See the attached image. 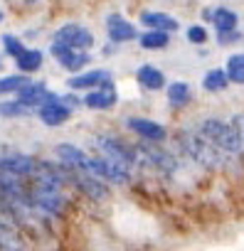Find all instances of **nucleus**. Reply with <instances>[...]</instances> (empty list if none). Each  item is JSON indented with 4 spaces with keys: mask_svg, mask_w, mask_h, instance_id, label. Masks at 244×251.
<instances>
[{
    "mask_svg": "<svg viewBox=\"0 0 244 251\" xmlns=\"http://www.w3.org/2000/svg\"><path fill=\"white\" fill-rule=\"evenodd\" d=\"M138 25L143 30H161V32H170V35H175L180 30V20L163 10H141Z\"/></svg>",
    "mask_w": 244,
    "mask_h": 251,
    "instance_id": "obj_13",
    "label": "nucleus"
},
{
    "mask_svg": "<svg viewBox=\"0 0 244 251\" xmlns=\"http://www.w3.org/2000/svg\"><path fill=\"white\" fill-rule=\"evenodd\" d=\"M126 128L138 141H143V143H158V146H163L170 138L165 123H161L156 118H148V116H129L126 118Z\"/></svg>",
    "mask_w": 244,
    "mask_h": 251,
    "instance_id": "obj_5",
    "label": "nucleus"
},
{
    "mask_svg": "<svg viewBox=\"0 0 244 251\" xmlns=\"http://www.w3.org/2000/svg\"><path fill=\"white\" fill-rule=\"evenodd\" d=\"M185 40L192 45V47H205L210 42V30L205 23H192L185 27Z\"/></svg>",
    "mask_w": 244,
    "mask_h": 251,
    "instance_id": "obj_22",
    "label": "nucleus"
},
{
    "mask_svg": "<svg viewBox=\"0 0 244 251\" xmlns=\"http://www.w3.org/2000/svg\"><path fill=\"white\" fill-rule=\"evenodd\" d=\"M202 23L210 25L215 32H229L242 27V18L232 5H205L202 8Z\"/></svg>",
    "mask_w": 244,
    "mask_h": 251,
    "instance_id": "obj_7",
    "label": "nucleus"
},
{
    "mask_svg": "<svg viewBox=\"0 0 244 251\" xmlns=\"http://www.w3.org/2000/svg\"><path fill=\"white\" fill-rule=\"evenodd\" d=\"M229 86L232 84H229V76H227L224 67H212L202 74V91H207V94H222Z\"/></svg>",
    "mask_w": 244,
    "mask_h": 251,
    "instance_id": "obj_20",
    "label": "nucleus"
},
{
    "mask_svg": "<svg viewBox=\"0 0 244 251\" xmlns=\"http://www.w3.org/2000/svg\"><path fill=\"white\" fill-rule=\"evenodd\" d=\"M72 185H74L79 192H84L89 200H94V202H106V200L111 197L108 182L99 180L96 175H91V173H86V170H72Z\"/></svg>",
    "mask_w": 244,
    "mask_h": 251,
    "instance_id": "obj_9",
    "label": "nucleus"
},
{
    "mask_svg": "<svg viewBox=\"0 0 244 251\" xmlns=\"http://www.w3.org/2000/svg\"><path fill=\"white\" fill-rule=\"evenodd\" d=\"M141 35L138 25L131 23L126 15H121V13H108L106 15V37L108 42L113 45H129V42H136Z\"/></svg>",
    "mask_w": 244,
    "mask_h": 251,
    "instance_id": "obj_8",
    "label": "nucleus"
},
{
    "mask_svg": "<svg viewBox=\"0 0 244 251\" xmlns=\"http://www.w3.org/2000/svg\"><path fill=\"white\" fill-rule=\"evenodd\" d=\"M106 84H113L111 69H84V72L69 76V81H67V86L72 91H94Z\"/></svg>",
    "mask_w": 244,
    "mask_h": 251,
    "instance_id": "obj_12",
    "label": "nucleus"
},
{
    "mask_svg": "<svg viewBox=\"0 0 244 251\" xmlns=\"http://www.w3.org/2000/svg\"><path fill=\"white\" fill-rule=\"evenodd\" d=\"M47 94H50V89H47V84L45 81H27L15 96L23 101V103H27V106H32L35 111L42 106V101L47 99Z\"/></svg>",
    "mask_w": 244,
    "mask_h": 251,
    "instance_id": "obj_19",
    "label": "nucleus"
},
{
    "mask_svg": "<svg viewBox=\"0 0 244 251\" xmlns=\"http://www.w3.org/2000/svg\"><path fill=\"white\" fill-rule=\"evenodd\" d=\"M30 113H37V111H35L32 106L23 103L20 99L0 103V116H5V118H20V116H30Z\"/></svg>",
    "mask_w": 244,
    "mask_h": 251,
    "instance_id": "obj_23",
    "label": "nucleus"
},
{
    "mask_svg": "<svg viewBox=\"0 0 244 251\" xmlns=\"http://www.w3.org/2000/svg\"><path fill=\"white\" fill-rule=\"evenodd\" d=\"M197 133L210 141L227 160L229 165H242L244 163V148H242V141L234 131V126L229 118H219V116H205L200 118L197 123H192Z\"/></svg>",
    "mask_w": 244,
    "mask_h": 251,
    "instance_id": "obj_2",
    "label": "nucleus"
},
{
    "mask_svg": "<svg viewBox=\"0 0 244 251\" xmlns=\"http://www.w3.org/2000/svg\"><path fill=\"white\" fill-rule=\"evenodd\" d=\"M91 148H94V155H101L106 160H113V163H121L131 170H136L138 165V155H136V143H129L121 136H113V133H96L91 138Z\"/></svg>",
    "mask_w": 244,
    "mask_h": 251,
    "instance_id": "obj_3",
    "label": "nucleus"
},
{
    "mask_svg": "<svg viewBox=\"0 0 244 251\" xmlns=\"http://www.w3.org/2000/svg\"><path fill=\"white\" fill-rule=\"evenodd\" d=\"M215 42H217L219 47H237V45H244V27L229 30V32H215Z\"/></svg>",
    "mask_w": 244,
    "mask_h": 251,
    "instance_id": "obj_25",
    "label": "nucleus"
},
{
    "mask_svg": "<svg viewBox=\"0 0 244 251\" xmlns=\"http://www.w3.org/2000/svg\"><path fill=\"white\" fill-rule=\"evenodd\" d=\"M52 42H62V45H67V47H72V50L89 52V50L94 47L96 37H94V32H91L86 25H81V23H64V25H59V27L52 32Z\"/></svg>",
    "mask_w": 244,
    "mask_h": 251,
    "instance_id": "obj_6",
    "label": "nucleus"
},
{
    "mask_svg": "<svg viewBox=\"0 0 244 251\" xmlns=\"http://www.w3.org/2000/svg\"><path fill=\"white\" fill-rule=\"evenodd\" d=\"M136 81H138V86L146 89V91H165V86H168L165 72H163L161 67L151 64V62H143V64L136 69Z\"/></svg>",
    "mask_w": 244,
    "mask_h": 251,
    "instance_id": "obj_14",
    "label": "nucleus"
},
{
    "mask_svg": "<svg viewBox=\"0 0 244 251\" xmlns=\"http://www.w3.org/2000/svg\"><path fill=\"white\" fill-rule=\"evenodd\" d=\"M37 116L45 126L50 128H57V126H64L69 118H72V108L62 103V96L59 94H47V99L42 101V106L37 108Z\"/></svg>",
    "mask_w": 244,
    "mask_h": 251,
    "instance_id": "obj_11",
    "label": "nucleus"
},
{
    "mask_svg": "<svg viewBox=\"0 0 244 251\" xmlns=\"http://www.w3.org/2000/svg\"><path fill=\"white\" fill-rule=\"evenodd\" d=\"M86 173L96 175L99 180L108 182V185H131L134 180V170L121 165V163H113V160H106L101 155H91L89 158V168Z\"/></svg>",
    "mask_w": 244,
    "mask_h": 251,
    "instance_id": "obj_4",
    "label": "nucleus"
},
{
    "mask_svg": "<svg viewBox=\"0 0 244 251\" xmlns=\"http://www.w3.org/2000/svg\"><path fill=\"white\" fill-rule=\"evenodd\" d=\"M165 99H168V106L173 108H185L192 103V86L190 81H183V79H175V81H168L165 86Z\"/></svg>",
    "mask_w": 244,
    "mask_h": 251,
    "instance_id": "obj_17",
    "label": "nucleus"
},
{
    "mask_svg": "<svg viewBox=\"0 0 244 251\" xmlns=\"http://www.w3.org/2000/svg\"><path fill=\"white\" fill-rule=\"evenodd\" d=\"M30 81L27 74H10V76H0V96L3 94H18L25 84Z\"/></svg>",
    "mask_w": 244,
    "mask_h": 251,
    "instance_id": "obj_24",
    "label": "nucleus"
},
{
    "mask_svg": "<svg viewBox=\"0 0 244 251\" xmlns=\"http://www.w3.org/2000/svg\"><path fill=\"white\" fill-rule=\"evenodd\" d=\"M3 18H5V15H3V10H0V23H3Z\"/></svg>",
    "mask_w": 244,
    "mask_h": 251,
    "instance_id": "obj_30",
    "label": "nucleus"
},
{
    "mask_svg": "<svg viewBox=\"0 0 244 251\" xmlns=\"http://www.w3.org/2000/svg\"><path fill=\"white\" fill-rule=\"evenodd\" d=\"M229 121H232V126H234V131H237L239 141H242V148H244V111H242V113L229 116Z\"/></svg>",
    "mask_w": 244,
    "mask_h": 251,
    "instance_id": "obj_28",
    "label": "nucleus"
},
{
    "mask_svg": "<svg viewBox=\"0 0 244 251\" xmlns=\"http://www.w3.org/2000/svg\"><path fill=\"white\" fill-rule=\"evenodd\" d=\"M0 42H3L5 52H8L10 57H15V59H18V57H20V54L27 50V47L23 45V40H20V37H15V35H3V37H0Z\"/></svg>",
    "mask_w": 244,
    "mask_h": 251,
    "instance_id": "obj_26",
    "label": "nucleus"
},
{
    "mask_svg": "<svg viewBox=\"0 0 244 251\" xmlns=\"http://www.w3.org/2000/svg\"><path fill=\"white\" fill-rule=\"evenodd\" d=\"M18 69H20V74H35V72H40L42 69V64H45V54L40 52V50H25L18 59Z\"/></svg>",
    "mask_w": 244,
    "mask_h": 251,
    "instance_id": "obj_21",
    "label": "nucleus"
},
{
    "mask_svg": "<svg viewBox=\"0 0 244 251\" xmlns=\"http://www.w3.org/2000/svg\"><path fill=\"white\" fill-rule=\"evenodd\" d=\"M224 72H244V52H229L224 59Z\"/></svg>",
    "mask_w": 244,
    "mask_h": 251,
    "instance_id": "obj_27",
    "label": "nucleus"
},
{
    "mask_svg": "<svg viewBox=\"0 0 244 251\" xmlns=\"http://www.w3.org/2000/svg\"><path fill=\"white\" fill-rule=\"evenodd\" d=\"M136 42H138V47L146 50V52H163V50L170 47L173 35H170V32H161V30H143Z\"/></svg>",
    "mask_w": 244,
    "mask_h": 251,
    "instance_id": "obj_18",
    "label": "nucleus"
},
{
    "mask_svg": "<svg viewBox=\"0 0 244 251\" xmlns=\"http://www.w3.org/2000/svg\"><path fill=\"white\" fill-rule=\"evenodd\" d=\"M175 153L185 163H192V165H200V168H207V170H217V168L229 165V160L210 141H205L197 133V128L192 123L175 131Z\"/></svg>",
    "mask_w": 244,
    "mask_h": 251,
    "instance_id": "obj_1",
    "label": "nucleus"
},
{
    "mask_svg": "<svg viewBox=\"0 0 244 251\" xmlns=\"http://www.w3.org/2000/svg\"><path fill=\"white\" fill-rule=\"evenodd\" d=\"M50 52H52V57L57 59V64H59L62 69L74 72V74L84 72V69L91 64V54H89V52L72 50V47H67V45H62V42H52Z\"/></svg>",
    "mask_w": 244,
    "mask_h": 251,
    "instance_id": "obj_10",
    "label": "nucleus"
},
{
    "mask_svg": "<svg viewBox=\"0 0 244 251\" xmlns=\"http://www.w3.org/2000/svg\"><path fill=\"white\" fill-rule=\"evenodd\" d=\"M23 3H37V0H23Z\"/></svg>",
    "mask_w": 244,
    "mask_h": 251,
    "instance_id": "obj_29",
    "label": "nucleus"
},
{
    "mask_svg": "<svg viewBox=\"0 0 244 251\" xmlns=\"http://www.w3.org/2000/svg\"><path fill=\"white\" fill-rule=\"evenodd\" d=\"M54 155H57V160L62 165H67L72 170H86L89 168V158H91L84 148H79L74 143H57L54 146Z\"/></svg>",
    "mask_w": 244,
    "mask_h": 251,
    "instance_id": "obj_16",
    "label": "nucleus"
},
{
    "mask_svg": "<svg viewBox=\"0 0 244 251\" xmlns=\"http://www.w3.org/2000/svg\"><path fill=\"white\" fill-rule=\"evenodd\" d=\"M81 101H84V106L91 108V111H111V108L118 103L116 84H106V86H101V89L86 91Z\"/></svg>",
    "mask_w": 244,
    "mask_h": 251,
    "instance_id": "obj_15",
    "label": "nucleus"
}]
</instances>
